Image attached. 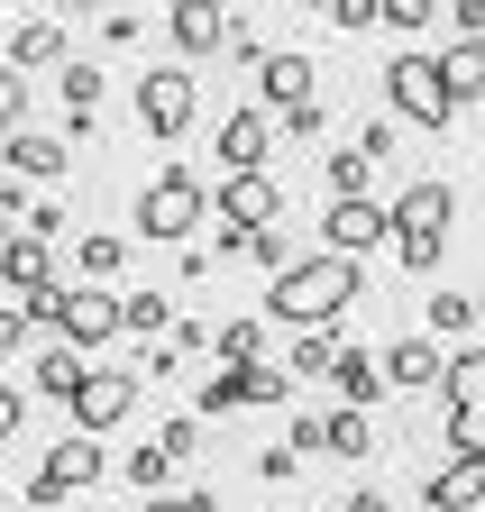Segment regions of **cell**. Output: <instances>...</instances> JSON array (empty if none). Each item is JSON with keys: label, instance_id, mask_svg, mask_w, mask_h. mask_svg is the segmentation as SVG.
I'll return each instance as SVG.
<instances>
[{"label": "cell", "instance_id": "5bb4252c", "mask_svg": "<svg viewBox=\"0 0 485 512\" xmlns=\"http://www.w3.org/2000/svg\"><path fill=\"white\" fill-rule=\"evenodd\" d=\"M376 366H385V384H394V394H440V348L431 339H394V348H376Z\"/></svg>", "mask_w": 485, "mask_h": 512}, {"label": "cell", "instance_id": "ffe728a7", "mask_svg": "<svg viewBox=\"0 0 485 512\" xmlns=\"http://www.w3.org/2000/svg\"><path fill=\"white\" fill-rule=\"evenodd\" d=\"M83 366H92L83 348H65V339H55V348H46L37 366H28V384H37V403H74V384H83Z\"/></svg>", "mask_w": 485, "mask_h": 512}, {"label": "cell", "instance_id": "d590c367", "mask_svg": "<svg viewBox=\"0 0 485 512\" xmlns=\"http://www.w3.org/2000/svg\"><path fill=\"white\" fill-rule=\"evenodd\" d=\"M147 512H220V494H211V485H156Z\"/></svg>", "mask_w": 485, "mask_h": 512}, {"label": "cell", "instance_id": "f546056e", "mask_svg": "<svg viewBox=\"0 0 485 512\" xmlns=\"http://www.w3.org/2000/svg\"><path fill=\"white\" fill-rule=\"evenodd\" d=\"M119 476H129L138 494H156V485H174V458H165V448L147 439V448H129V458H119Z\"/></svg>", "mask_w": 485, "mask_h": 512}, {"label": "cell", "instance_id": "277c9868", "mask_svg": "<svg viewBox=\"0 0 485 512\" xmlns=\"http://www.w3.org/2000/svg\"><path fill=\"white\" fill-rule=\"evenodd\" d=\"M385 110L412 119V128H449V119H458V101H449V83H440V64L421 55V46H403V55L385 64Z\"/></svg>", "mask_w": 485, "mask_h": 512}, {"label": "cell", "instance_id": "bcb514c9", "mask_svg": "<svg viewBox=\"0 0 485 512\" xmlns=\"http://www.w3.org/2000/svg\"><path fill=\"white\" fill-rule=\"evenodd\" d=\"M339 512H394V503H385V494H376V485H357V494H348V503H339Z\"/></svg>", "mask_w": 485, "mask_h": 512}, {"label": "cell", "instance_id": "f907efd6", "mask_svg": "<svg viewBox=\"0 0 485 512\" xmlns=\"http://www.w3.org/2000/svg\"><path fill=\"white\" fill-rule=\"evenodd\" d=\"M421 512H440V503H421Z\"/></svg>", "mask_w": 485, "mask_h": 512}, {"label": "cell", "instance_id": "83f0119b", "mask_svg": "<svg viewBox=\"0 0 485 512\" xmlns=\"http://www.w3.org/2000/svg\"><path fill=\"white\" fill-rule=\"evenodd\" d=\"M55 92H65V110H101V64L65 55V64H55Z\"/></svg>", "mask_w": 485, "mask_h": 512}, {"label": "cell", "instance_id": "f1b7e54d", "mask_svg": "<svg viewBox=\"0 0 485 512\" xmlns=\"http://www.w3.org/2000/svg\"><path fill=\"white\" fill-rule=\"evenodd\" d=\"M330 357H339V330H293V366H284V375H312V384H321Z\"/></svg>", "mask_w": 485, "mask_h": 512}, {"label": "cell", "instance_id": "7c38bea8", "mask_svg": "<svg viewBox=\"0 0 485 512\" xmlns=\"http://www.w3.org/2000/svg\"><path fill=\"white\" fill-rule=\"evenodd\" d=\"M0 156H10L19 183H65V165H74V147H65V138H46V128H28V119L10 128V147H0Z\"/></svg>", "mask_w": 485, "mask_h": 512}, {"label": "cell", "instance_id": "5b68a950", "mask_svg": "<svg viewBox=\"0 0 485 512\" xmlns=\"http://www.w3.org/2000/svg\"><path fill=\"white\" fill-rule=\"evenodd\" d=\"M101 476H110V448H101L92 430H74V439H55V448H46V467L28 476V503L55 512L65 494H83V485H101Z\"/></svg>", "mask_w": 485, "mask_h": 512}, {"label": "cell", "instance_id": "ba28073f", "mask_svg": "<svg viewBox=\"0 0 485 512\" xmlns=\"http://www.w3.org/2000/svg\"><path fill=\"white\" fill-rule=\"evenodd\" d=\"M55 339L83 348V357L110 348V339H119V293H110V284H74L65 302H55Z\"/></svg>", "mask_w": 485, "mask_h": 512}, {"label": "cell", "instance_id": "2e32d148", "mask_svg": "<svg viewBox=\"0 0 485 512\" xmlns=\"http://www.w3.org/2000/svg\"><path fill=\"white\" fill-rule=\"evenodd\" d=\"M421 503H440V512H476L485 503V458H467V448H449V467L421 485Z\"/></svg>", "mask_w": 485, "mask_h": 512}, {"label": "cell", "instance_id": "816d5d0a", "mask_svg": "<svg viewBox=\"0 0 485 512\" xmlns=\"http://www.w3.org/2000/svg\"><path fill=\"white\" fill-rule=\"evenodd\" d=\"M476 320H485V302H476Z\"/></svg>", "mask_w": 485, "mask_h": 512}, {"label": "cell", "instance_id": "d6a6232c", "mask_svg": "<svg viewBox=\"0 0 485 512\" xmlns=\"http://www.w3.org/2000/svg\"><path fill=\"white\" fill-rule=\"evenodd\" d=\"M431 330L440 339H467L476 330V293H431Z\"/></svg>", "mask_w": 485, "mask_h": 512}, {"label": "cell", "instance_id": "d4e9b609", "mask_svg": "<svg viewBox=\"0 0 485 512\" xmlns=\"http://www.w3.org/2000/svg\"><path fill=\"white\" fill-rule=\"evenodd\" d=\"M165 320H174L165 293H119V330H129V339H165Z\"/></svg>", "mask_w": 485, "mask_h": 512}, {"label": "cell", "instance_id": "ee69618b", "mask_svg": "<svg viewBox=\"0 0 485 512\" xmlns=\"http://www.w3.org/2000/svg\"><path fill=\"white\" fill-rule=\"evenodd\" d=\"M37 330H28V320H19V302H0V357H19Z\"/></svg>", "mask_w": 485, "mask_h": 512}, {"label": "cell", "instance_id": "8fae6325", "mask_svg": "<svg viewBox=\"0 0 485 512\" xmlns=\"http://www.w3.org/2000/svg\"><path fill=\"white\" fill-rule=\"evenodd\" d=\"M266 147H275V110H266V101H248V110L220 119V165H229V174H257Z\"/></svg>", "mask_w": 485, "mask_h": 512}, {"label": "cell", "instance_id": "836d02e7", "mask_svg": "<svg viewBox=\"0 0 485 512\" xmlns=\"http://www.w3.org/2000/svg\"><path fill=\"white\" fill-rule=\"evenodd\" d=\"M376 183V156H357V147H330V192H367Z\"/></svg>", "mask_w": 485, "mask_h": 512}, {"label": "cell", "instance_id": "ab89813d", "mask_svg": "<svg viewBox=\"0 0 485 512\" xmlns=\"http://www.w3.org/2000/svg\"><path fill=\"white\" fill-rule=\"evenodd\" d=\"M55 302H65V284L46 275V284H28V293H19V320H28V330H55Z\"/></svg>", "mask_w": 485, "mask_h": 512}, {"label": "cell", "instance_id": "cb8c5ba5", "mask_svg": "<svg viewBox=\"0 0 485 512\" xmlns=\"http://www.w3.org/2000/svg\"><path fill=\"white\" fill-rule=\"evenodd\" d=\"M321 439H330V458H367V448H376V421L357 412V403H339V412H321Z\"/></svg>", "mask_w": 485, "mask_h": 512}, {"label": "cell", "instance_id": "4fadbf2b", "mask_svg": "<svg viewBox=\"0 0 485 512\" xmlns=\"http://www.w3.org/2000/svg\"><path fill=\"white\" fill-rule=\"evenodd\" d=\"M302 101H321V64L302 46H275L266 55V110H302Z\"/></svg>", "mask_w": 485, "mask_h": 512}, {"label": "cell", "instance_id": "30bf717a", "mask_svg": "<svg viewBox=\"0 0 485 512\" xmlns=\"http://www.w3.org/2000/svg\"><path fill=\"white\" fill-rule=\"evenodd\" d=\"M211 211H220V229H275V220H284V192H275V174L257 165V174H229V183L211 192Z\"/></svg>", "mask_w": 485, "mask_h": 512}, {"label": "cell", "instance_id": "3957f363", "mask_svg": "<svg viewBox=\"0 0 485 512\" xmlns=\"http://www.w3.org/2000/svg\"><path fill=\"white\" fill-rule=\"evenodd\" d=\"M202 220H211V183L193 165H174V174H156L138 192V238H156V247H193Z\"/></svg>", "mask_w": 485, "mask_h": 512}, {"label": "cell", "instance_id": "603a6c76", "mask_svg": "<svg viewBox=\"0 0 485 512\" xmlns=\"http://www.w3.org/2000/svg\"><path fill=\"white\" fill-rule=\"evenodd\" d=\"M229 394H238V412H248V403H284V394H293V375L266 366V357H248V366H229Z\"/></svg>", "mask_w": 485, "mask_h": 512}, {"label": "cell", "instance_id": "f5cc1de1", "mask_svg": "<svg viewBox=\"0 0 485 512\" xmlns=\"http://www.w3.org/2000/svg\"><path fill=\"white\" fill-rule=\"evenodd\" d=\"M476 512H485V503H476Z\"/></svg>", "mask_w": 485, "mask_h": 512}, {"label": "cell", "instance_id": "f35d334b", "mask_svg": "<svg viewBox=\"0 0 485 512\" xmlns=\"http://www.w3.org/2000/svg\"><path fill=\"white\" fill-rule=\"evenodd\" d=\"M312 19H330L339 37H357V28H376V0H312Z\"/></svg>", "mask_w": 485, "mask_h": 512}, {"label": "cell", "instance_id": "7402d4cb", "mask_svg": "<svg viewBox=\"0 0 485 512\" xmlns=\"http://www.w3.org/2000/svg\"><path fill=\"white\" fill-rule=\"evenodd\" d=\"M440 394H449V403H485V339H458V348L440 357Z\"/></svg>", "mask_w": 485, "mask_h": 512}, {"label": "cell", "instance_id": "b9f144b4", "mask_svg": "<svg viewBox=\"0 0 485 512\" xmlns=\"http://www.w3.org/2000/svg\"><path fill=\"white\" fill-rule=\"evenodd\" d=\"M147 28H138V10H101V46H119V55H129Z\"/></svg>", "mask_w": 485, "mask_h": 512}, {"label": "cell", "instance_id": "7dc6e473", "mask_svg": "<svg viewBox=\"0 0 485 512\" xmlns=\"http://www.w3.org/2000/svg\"><path fill=\"white\" fill-rule=\"evenodd\" d=\"M55 10H92V19H101V10H110V0H55Z\"/></svg>", "mask_w": 485, "mask_h": 512}, {"label": "cell", "instance_id": "6da1fadb", "mask_svg": "<svg viewBox=\"0 0 485 512\" xmlns=\"http://www.w3.org/2000/svg\"><path fill=\"white\" fill-rule=\"evenodd\" d=\"M367 293V275H357V256L321 247V256H293V266H275V293L266 311L284 320V330H339V311Z\"/></svg>", "mask_w": 485, "mask_h": 512}, {"label": "cell", "instance_id": "e0dca14e", "mask_svg": "<svg viewBox=\"0 0 485 512\" xmlns=\"http://www.w3.org/2000/svg\"><path fill=\"white\" fill-rule=\"evenodd\" d=\"M321 384H339V403H357V412H367V403L385 394V366H376V348L339 339V357H330V375H321Z\"/></svg>", "mask_w": 485, "mask_h": 512}, {"label": "cell", "instance_id": "7bdbcfd3", "mask_svg": "<svg viewBox=\"0 0 485 512\" xmlns=\"http://www.w3.org/2000/svg\"><path fill=\"white\" fill-rule=\"evenodd\" d=\"M284 448H293V458H330V439H321V412H302V421H293V439H284Z\"/></svg>", "mask_w": 485, "mask_h": 512}, {"label": "cell", "instance_id": "44dd1931", "mask_svg": "<svg viewBox=\"0 0 485 512\" xmlns=\"http://www.w3.org/2000/svg\"><path fill=\"white\" fill-rule=\"evenodd\" d=\"M65 55H74V46H65V28H55V19H28V28L10 37V64H19V74H55Z\"/></svg>", "mask_w": 485, "mask_h": 512}, {"label": "cell", "instance_id": "ac0fdd59", "mask_svg": "<svg viewBox=\"0 0 485 512\" xmlns=\"http://www.w3.org/2000/svg\"><path fill=\"white\" fill-rule=\"evenodd\" d=\"M431 64H440V83H449V101H458V110H467V101H485V37H458V46H440Z\"/></svg>", "mask_w": 485, "mask_h": 512}, {"label": "cell", "instance_id": "60d3db41", "mask_svg": "<svg viewBox=\"0 0 485 512\" xmlns=\"http://www.w3.org/2000/svg\"><path fill=\"white\" fill-rule=\"evenodd\" d=\"M65 220H74V211L55 202V192H46V202H28V211H19V229H37V238H65Z\"/></svg>", "mask_w": 485, "mask_h": 512}, {"label": "cell", "instance_id": "52a82bcc", "mask_svg": "<svg viewBox=\"0 0 485 512\" xmlns=\"http://www.w3.org/2000/svg\"><path fill=\"white\" fill-rule=\"evenodd\" d=\"M74 430H92V439H110L119 421L138 412V375H119V366H83V384H74Z\"/></svg>", "mask_w": 485, "mask_h": 512}, {"label": "cell", "instance_id": "d6986e66", "mask_svg": "<svg viewBox=\"0 0 485 512\" xmlns=\"http://www.w3.org/2000/svg\"><path fill=\"white\" fill-rule=\"evenodd\" d=\"M165 28H174V46H184L193 64H202V55H220V37H229V19H220V10H202V0H174Z\"/></svg>", "mask_w": 485, "mask_h": 512}, {"label": "cell", "instance_id": "484cf974", "mask_svg": "<svg viewBox=\"0 0 485 512\" xmlns=\"http://www.w3.org/2000/svg\"><path fill=\"white\" fill-rule=\"evenodd\" d=\"M110 275H129V238L92 229V238H83V284H110Z\"/></svg>", "mask_w": 485, "mask_h": 512}, {"label": "cell", "instance_id": "1f68e13d", "mask_svg": "<svg viewBox=\"0 0 485 512\" xmlns=\"http://www.w3.org/2000/svg\"><path fill=\"white\" fill-rule=\"evenodd\" d=\"M440 19V0H376V28H394V37H421Z\"/></svg>", "mask_w": 485, "mask_h": 512}, {"label": "cell", "instance_id": "681fc988", "mask_svg": "<svg viewBox=\"0 0 485 512\" xmlns=\"http://www.w3.org/2000/svg\"><path fill=\"white\" fill-rule=\"evenodd\" d=\"M0 238H10V220H0Z\"/></svg>", "mask_w": 485, "mask_h": 512}, {"label": "cell", "instance_id": "8d00e7d4", "mask_svg": "<svg viewBox=\"0 0 485 512\" xmlns=\"http://www.w3.org/2000/svg\"><path fill=\"white\" fill-rule=\"evenodd\" d=\"M449 448L485 458V403H449Z\"/></svg>", "mask_w": 485, "mask_h": 512}, {"label": "cell", "instance_id": "74e56055", "mask_svg": "<svg viewBox=\"0 0 485 512\" xmlns=\"http://www.w3.org/2000/svg\"><path fill=\"white\" fill-rule=\"evenodd\" d=\"M156 448H165L174 467H184V458H202V421H193V412H174V421L156 430Z\"/></svg>", "mask_w": 485, "mask_h": 512}, {"label": "cell", "instance_id": "4316f807", "mask_svg": "<svg viewBox=\"0 0 485 512\" xmlns=\"http://www.w3.org/2000/svg\"><path fill=\"white\" fill-rule=\"evenodd\" d=\"M211 357H220V366L266 357V320H229V330H211Z\"/></svg>", "mask_w": 485, "mask_h": 512}, {"label": "cell", "instance_id": "c3c4849f", "mask_svg": "<svg viewBox=\"0 0 485 512\" xmlns=\"http://www.w3.org/2000/svg\"><path fill=\"white\" fill-rule=\"evenodd\" d=\"M202 10H220V0H202Z\"/></svg>", "mask_w": 485, "mask_h": 512}, {"label": "cell", "instance_id": "f6af8a7d", "mask_svg": "<svg viewBox=\"0 0 485 512\" xmlns=\"http://www.w3.org/2000/svg\"><path fill=\"white\" fill-rule=\"evenodd\" d=\"M440 10L458 19V37H485V0H440Z\"/></svg>", "mask_w": 485, "mask_h": 512}, {"label": "cell", "instance_id": "9a60e30c", "mask_svg": "<svg viewBox=\"0 0 485 512\" xmlns=\"http://www.w3.org/2000/svg\"><path fill=\"white\" fill-rule=\"evenodd\" d=\"M46 275H55V238H37V229L10 220V238H0V284L28 293V284H46Z\"/></svg>", "mask_w": 485, "mask_h": 512}, {"label": "cell", "instance_id": "e575fe53", "mask_svg": "<svg viewBox=\"0 0 485 512\" xmlns=\"http://www.w3.org/2000/svg\"><path fill=\"white\" fill-rule=\"evenodd\" d=\"M19 119H28V74H19L10 55H0V138H10Z\"/></svg>", "mask_w": 485, "mask_h": 512}, {"label": "cell", "instance_id": "4dcf8cb0", "mask_svg": "<svg viewBox=\"0 0 485 512\" xmlns=\"http://www.w3.org/2000/svg\"><path fill=\"white\" fill-rule=\"evenodd\" d=\"M165 357H174V366H202V357H211V330L174 311V320H165Z\"/></svg>", "mask_w": 485, "mask_h": 512}, {"label": "cell", "instance_id": "8992f818", "mask_svg": "<svg viewBox=\"0 0 485 512\" xmlns=\"http://www.w3.org/2000/svg\"><path fill=\"white\" fill-rule=\"evenodd\" d=\"M193 110H202V74H193V64H165V74H138V128H147V138H184V128H193Z\"/></svg>", "mask_w": 485, "mask_h": 512}, {"label": "cell", "instance_id": "7a4b0ae2", "mask_svg": "<svg viewBox=\"0 0 485 512\" xmlns=\"http://www.w3.org/2000/svg\"><path fill=\"white\" fill-rule=\"evenodd\" d=\"M449 220H458V192L431 174V183H412L403 202H385V238L403 256V275H440V256H449Z\"/></svg>", "mask_w": 485, "mask_h": 512}, {"label": "cell", "instance_id": "9c48e42d", "mask_svg": "<svg viewBox=\"0 0 485 512\" xmlns=\"http://www.w3.org/2000/svg\"><path fill=\"white\" fill-rule=\"evenodd\" d=\"M321 247H339V256L385 247V202H376V192H330V211H321Z\"/></svg>", "mask_w": 485, "mask_h": 512}]
</instances>
